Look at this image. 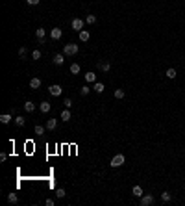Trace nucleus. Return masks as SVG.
<instances>
[{"label": "nucleus", "instance_id": "obj_16", "mask_svg": "<svg viewBox=\"0 0 185 206\" xmlns=\"http://www.w3.org/2000/svg\"><path fill=\"white\" fill-rule=\"evenodd\" d=\"M24 110H26V113H31V112H35V104L31 100H26V104H24Z\"/></svg>", "mask_w": 185, "mask_h": 206}, {"label": "nucleus", "instance_id": "obj_11", "mask_svg": "<svg viewBox=\"0 0 185 206\" xmlns=\"http://www.w3.org/2000/svg\"><path fill=\"white\" fill-rule=\"evenodd\" d=\"M30 88L31 89H39L41 88V78H31L30 80Z\"/></svg>", "mask_w": 185, "mask_h": 206}, {"label": "nucleus", "instance_id": "obj_30", "mask_svg": "<svg viewBox=\"0 0 185 206\" xmlns=\"http://www.w3.org/2000/svg\"><path fill=\"white\" fill-rule=\"evenodd\" d=\"M26 52H28V50H26V46H21V48H19V56H21V59L26 58Z\"/></svg>", "mask_w": 185, "mask_h": 206}, {"label": "nucleus", "instance_id": "obj_13", "mask_svg": "<svg viewBox=\"0 0 185 206\" xmlns=\"http://www.w3.org/2000/svg\"><path fill=\"white\" fill-rule=\"evenodd\" d=\"M11 115H13V113H2V115H0V123H2V125L11 123Z\"/></svg>", "mask_w": 185, "mask_h": 206}, {"label": "nucleus", "instance_id": "obj_29", "mask_svg": "<svg viewBox=\"0 0 185 206\" xmlns=\"http://www.w3.org/2000/svg\"><path fill=\"white\" fill-rule=\"evenodd\" d=\"M85 22H87V24H94V22H96V15H87V17H85Z\"/></svg>", "mask_w": 185, "mask_h": 206}, {"label": "nucleus", "instance_id": "obj_6", "mask_svg": "<svg viewBox=\"0 0 185 206\" xmlns=\"http://www.w3.org/2000/svg\"><path fill=\"white\" fill-rule=\"evenodd\" d=\"M61 35H63L61 28H52V30H50V37H52L54 41H57V39H61Z\"/></svg>", "mask_w": 185, "mask_h": 206}, {"label": "nucleus", "instance_id": "obj_19", "mask_svg": "<svg viewBox=\"0 0 185 206\" xmlns=\"http://www.w3.org/2000/svg\"><path fill=\"white\" fill-rule=\"evenodd\" d=\"M7 203H9V204H17L19 203L17 193H9V195H7Z\"/></svg>", "mask_w": 185, "mask_h": 206}, {"label": "nucleus", "instance_id": "obj_21", "mask_svg": "<svg viewBox=\"0 0 185 206\" xmlns=\"http://www.w3.org/2000/svg\"><path fill=\"white\" fill-rule=\"evenodd\" d=\"M161 201H163V203H170V201H172V195H170L168 191H163V193H161Z\"/></svg>", "mask_w": 185, "mask_h": 206}, {"label": "nucleus", "instance_id": "obj_3", "mask_svg": "<svg viewBox=\"0 0 185 206\" xmlns=\"http://www.w3.org/2000/svg\"><path fill=\"white\" fill-rule=\"evenodd\" d=\"M83 24H85V22L81 21V19H72V22H70V28H72L74 32H81V30H83Z\"/></svg>", "mask_w": 185, "mask_h": 206}, {"label": "nucleus", "instance_id": "obj_18", "mask_svg": "<svg viewBox=\"0 0 185 206\" xmlns=\"http://www.w3.org/2000/svg\"><path fill=\"white\" fill-rule=\"evenodd\" d=\"M61 121H65V123H69L70 121V110H63V112H61Z\"/></svg>", "mask_w": 185, "mask_h": 206}, {"label": "nucleus", "instance_id": "obj_33", "mask_svg": "<svg viewBox=\"0 0 185 206\" xmlns=\"http://www.w3.org/2000/svg\"><path fill=\"white\" fill-rule=\"evenodd\" d=\"M26 2H28V4H30V6H37V4H39V2H41V0H26Z\"/></svg>", "mask_w": 185, "mask_h": 206}, {"label": "nucleus", "instance_id": "obj_5", "mask_svg": "<svg viewBox=\"0 0 185 206\" xmlns=\"http://www.w3.org/2000/svg\"><path fill=\"white\" fill-rule=\"evenodd\" d=\"M48 93L52 95V97H59V95L63 93V88H61L59 84H54V85H50V88H48Z\"/></svg>", "mask_w": 185, "mask_h": 206}, {"label": "nucleus", "instance_id": "obj_12", "mask_svg": "<svg viewBox=\"0 0 185 206\" xmlns=\"http://www.w3.org/2000/svg\"><path fill=\"white\" fill-rule=\"evenodd\" d=\"M98 69L104 71V73H108V71L111 69V63H109V61H100V63H98Z\"/></svg>", "mask_w": 185, "mask_h": 206}, {"label": "nucleus", "instance_id": "obj_20", "mask_svg": "<svg viewBox=\"0 0 185 206\" xmlns=\"http://www.w3.org/2000/svg\"><path fill=\"white\" fill-rule=\"evenodd\" d=\"M85 82L94 84V82H96V74H94V73H87V74H85Z\"/></svg>", "mask_w": 185, "mask_h": 206}, {"label": "nucleus", "instance_id": "obj_9", "mask_svg": "<svg viewBox=\"0 0 185 206\" xmlns=\"http://www.w3.org/2000/svg\"><path fill=\"white\" fill-rule=\"evenodd\" d=\"M57 128V119H48L46 121V130H56Z\"/></svg>", "mask_w": 185, "mask_h": 206}, {"label": "nucleus", "instance_id": "obj_2", "mask_svg": "<svg viewBox=\"0 0 185 206\" xmlns=\"http://www.w3.org/2000/svg\"><path fill=\"white\" fill-rule=\"evenodd\" d=\"M124 162H126V158H124V154H115V156L111 158V167H120V165H124Z\"/></svg>", "mask_w": 185, "mask_h": 206}, {"label": "nucleus", "instance_id": "obj_31", "mask_svg": "<svg viewBox=\"0 0 185 206\" xmlns=\"http://www.w3.org/2000/svg\"><path fill=\"white\" fill-rule=\"evenodd\" d=\"M63 106H65L67 110H70L72 108V100H70V98H65V100H63Z\"/></svg>", "mask_w": 185, "mask_h": 206}, {"label": "nucleus", "instance_id": "obj_28", "mask_svg": "<svg viewBox=\"0 0 185 206\" xmlns=\"http://www.w3.org/2000/svg\"><path fill=\"white\" fill-rule=\"evenodd\" d=\"M35 134H37V136H41V134H45V130H46V126H41V125H37L35 126Z\"/></svg>", "mask_w": 185, "mask_h": 206}, {"label": "nucleus", "instance_id": "obj_23", "mask_svg": "<svg viewBox=\"0 0 185 206\" xmlns=\"http://www.w3.org/2000/svg\"><path fill=\"white\" fill-rule=\"evenodd\" d=\"M165 74H167V78L174 80V78H176V74H178V73H176V69H167V73H165Z\"/></svg>", "mask_w": 185, "mask_h": 206}, {"label": "nucleus", "instance_id": "obj_14", "mask_svg": "<svg viewBox=\"0 0 185 206\" xmlns=\"http://www.w3.org/2000/svg\"><path fill=\"white\" fill-rule=\"evenodd\" d=\"M52 61L56 63V65H63V61H65V54H56Z\"/></svg>", "mask_w": 185, "mask_h": 206}, {"label": "nucleus", "instance_id": "obj_25", "mask_svg": "<svg viewBox=\"0 0 185 206\" xmlns=\"http://www.w3.org/2000/svg\"><path fill=\"white\" fill-rule=\"evenodd\" d=\"M89 93H91V88H89V85H83V88L80 89V95H81V97H87Z\"/></svg>", "mask_w": 185, "mask_h": 206}, {"label": "nucleus", "instance_id": "obj_17", "mask_svg": "<svg viewBox=\"0 0 185 206\" xmlns=\"http://www.w3.org/2000/svg\"><path fill=\"white\" fill-rule=\"evenodd\" d=\"M93 89H94V91H96V93H98V95H100V93H104V89H106V88H104V84H102V82H94V85H93Z\"/></svg>", "mask_w": 185, "mask_h": 206}, {"label": "nucleus", "instance_id": "obj_4", "mask_svg": "<svg viewBox=\"0 0 185 206\" xmlns=\"http://www.w3.org/2000/svg\"><path fill=\"white\" fill-rule=\"evenodd\" d=\"M154 203H156V199H154V195H150V193H146V195L141 197V204L143 206H152Z\"/></svg>", "mask_w": 185, "mask_h": 206}, {"label": "nucleus", "instance_id": "obj_24", "mask_svg": "<svg viewBox=\"0 0 185 206\" xmlns=\"http://www.w3.org/2000/svg\"><path fill=\"white\" fill-rule=\"evenodd\" d=\"M15 125H17V126H24V125H26V119H24V117H21V115L15 117Z\"/></svg>", "mask_w": 185, "mask_h": 206}, {"label": "nucleus", "instance_id": "obj_1", "mask_svg": "<svg viewBox=\"0 0 185 206\" xmlns=\"http://www.w3.org/2000/svg\"><path fill=\"white\" fill-rule=\"evenodd\" d=\"M63 54H65V56H74V54H78V45H74V43L65 45L63 46Z\"/></svg>", "mask_w": 185, "mask_h": 206}, {"label": "nucleus", "instance_id": "obj_7", "mask_svg": "<svg viewBox=\"0 0 185 206\" xmlns=\"http://www.w3.org/2000/svg\"><path fill=\"white\" fill-rule=\"evenodd\" d=\"M78 35H80V41H83V43H87L89 39H91V34H89L87 30H81V32H78Z\"/></svg>", "mask_w": 185, "mask_h": 206}, {"label": "nucleus", "instance_id": "obj_10", "mask_svg": "<svg viewBox=\"0 0 185 206\" xmlns=\"http://www.w3.org/2000/svg\"><path fill=\"white\" fill-rule=\"evenodd\" d=\"M132 191H133V195H135L137 199H141V197L144 195V191H143V188H141V186H133V189H132Z\"/></svg>", "mask_w": 185, "mask_h": 206}, {"label": "nucleus", "instance_id": "obj_26", "mask_svg": "<svg viewBox=\"0 0 185 206\" xmlns=\"http://www.w3.org/2000/svg\"><path fill=\"white\" fill-rule=\"evenodd\" d=\"M65 195H67V191H65L63 188H57V189H56V197H57V199H63Z\"/></svg>", "mask_w": 185, "mask_h": 206}, {"label": "nucleus", "instance_id": "obj_22", "mask_svg": "<svg viewBox=\"0 0 185 206\" xmlns=\"http://www.w3.org/2000/svg\"><path fill=\"white\" fill-rule=\"evenodd\" d=\"M80 65H78V63H72V65H70V74H80Z\"/></svg>", "mask_w": 185, "mask_h": 206}, {"label": "nucleus", "instance_id": "obj_34", "mask_svg": "<svg viewBox=\"0 0 185 206\" xmlns=\"http://www.w3.org/2000/svg\"><path fill=\"white\" fill-rule=\"evenodd\" d=\"M45 204H46V206H54V201H52V199H46Z\"/></svg>", "mask_w": 185, "mask_h": 206}, {"label": "nucleus", "instance_id": "obj_8", "mask_svg": "<svg viewBox=\"0 0 185 206\" xmlns=\"http://www.w3.org/2000/svg\"><path fill=\"white\" fill-rule=\"evenodd\" d=\"M45 35H46V30H45V28H37V30H35V37L41 41V45H43V39H45Z\"/></svg>", "mask_w": 185, "mask_h": 206}, {"label": "nucleus", "instance_id": "obj_27", "mask_svg": "<svg viewBox=\"0 0 185 206\" xmlns=\"http://www.w3.org/2000/svg\"><path fill=\"white\" fill-rule=\"evenodd\" d=\"M124 89H115V98H119V100H122L124 98Z\"/></svg>", "mask_w": 185, "mask_h": 206}, {"label": "nucleus", "instance_id": "obj_32", "mask_svg": "<svg viewBox=\"0 0 185 206\" xmlns=\"http://www.w3.org/2000/svg\"><path fill=\"white\" fill-rule=\"evenodd\" d=\"M31 58L33 59H41V50H33V52H31Z\"/></svg>", "mask_w": 185, "mask_h": 206}, {"label": "nucleus", "instance_id": "obj_15", "mask_svg": "<svg viewBox=\"0 0 185 206\" xmlns=\"http://www.w3.org/2000/svg\"><path fill=\"white\" fill-rule=\"evenodd\" d=\"M39 108H41L43 113H48L50 110H52V106H50V102H41V104H39Z\"/></svg>", "mask_w": 185, "mask_h": 206}]
</instances>
